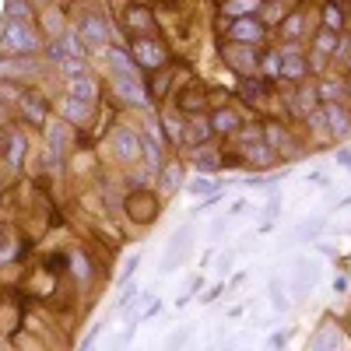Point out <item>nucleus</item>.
I'll use <instances>...</instances> for the list:
<instances>
[{
  "label": "nucleus",
  "instance_id": "obj_27",
  "mask_svg": "<svg viewBox=\"0 0 351 351\" xmlns=\"http://www.w3.org/2000/svg\"><path fill=\"white\" fill-rule=\"evenodd\" d=\"M158 120H162V130H165V141H169V148L172 152H183V123H186V116L180 109H158Z\"/></svg>",
  "mask_w": 351,
  "mask_h": 351
},
{
  "label": "nucleus",
  "instance_id": "obj_5",
  "mask_svg": "<svg viewBox=\"0 0 351 351\" xmlns=\"http://www.w3.org/2000/svg\"><path fill=\"white\" fill-rule=\"evenodd\" d=\"M127 49H130V56H134V64H137L141 74H152V71H158V67H169V60H172L169 46H165L155 32H152V36H134Z\"/></svg>",
  "mask_w": 351,
  "mask_h": 351
},
{
  "label": "nucleus",
  "instance_id": "obj_48",
  "mask_svg": "<svg viewBox=\"0 0 351 351\" xmlns=\"http://www.w3.org/2000/svg\"><path fill=\"white\" fill-rule=\"evenodd\" d=\"M221 291H225V281H218L215 288H208V291H204V295H200V306H211V302L221 295Z\"/></svg>",
  "mask_w": 351,
  "mask_h": 351
},
{
  "label": "nucleus",
  "instance_id": "obj_2",
  "mask_svg": "<svg viewBox=\"0 0 351 351\" xmlns=\"http://www.w3.org/2000/svg\"><path fill=\"white\" fill-rule=\"evenodd\" d=\"M106 88L123 109H137V112L155 109V99H152V92H148V84H144L141 74H109Z\"/></svg>",
  "mask_w": 351,
  "mask_h": 351
},
{
  "label": "nucleus",
  "instance_id": "obj_53",
  "mask_svg": "<svg viewBox=\"0 0 351 351\" xmlns=\"http://www.w3.org/2000/svg\"><path fill=\"white\" fill-rule=\"evenodd\" d=\"M344 291H348V274H337L334 278V295H344Z\"/></svg>",
  "mask_w": 351,
  "mask_h": 351
},
{
  "label": "nucleus",
  "instance_id": "obj_54",
  "mask_svg": "<svg viewBox=\"0 0 351 351\" xmlns=\"http://www.w3.org/2000/svg\"><path fill=\"white\" fill-rule=\"evenodd\" d=\"M267 344H271V348H285V344H288V334H285V330H281V334H271Z\"/></svg>",
  "mask_w": 351,
  "mask_h": 351
},
{
  "label": "nucleus",
  "instance_id": "obj_23",
  "mask_svg": "<svg viewBox=\"0 0 351 351\" xmlns=\"http://www.w3.org/2000/svg\"><path fill=\"white\" fill-rule=\"evenodd\" d=\"M46 155L56 158V162H64L67 158V148H71V123L67 120H46Z\"/></svg>",
  "mask_w": 351,
  "mask_h": 351
},
{
  "label": "nucleus",
  "instance_id": "obj_7",
  "mask_svg": "<svg viewBox=\"0 0 351 351\" xmlns=\"http://www.w3.org/2000/svg\"><path fill=\"white\" fill-rule=\"evenodd\" d=\"M172 109H180L183 116L208 112L211 109V88L204 81H197V77H186V84L172 88Z\"/></svg>",
  "mask_w": 351,
  "mask_h": 351
},
{
  "label": "nucleus",
  "instance_id": "obj_33",
  "mask_svg": "<svg viewBox=\"0 0 351 351\" xmlns=\"http://www.w3.org/2000/svg\"><path fill=\"white\" fill-rule=\"evenodd\" d=\"M92 109H95V102H84V99L67 95L64 99V120L71 127H88V123H92Z\"/></svg>",
  "mask_w": 351,
  "mask_h": 351
},
{
  "label": "nucleus",
  "instance_id": "obj_21",
  "mask_svg": "<svg viewBox=\"0 0 351 351\" xmlns=\"http://www.w3.org/2000/svg\"><path fill=\"white\" fill-rule=\"evenodd\" d=\"M18 109H21V116L28 120V127H46V120H49V99L46 95H39V92H18Z\"/></svg>",
  "mask_w": 351,
  "mask_h": 351
},
{
  "label": "nucleus",
  "instance_id": "obj_30",
  "mask_svg": "<svg viewBox=\"0 0 351 351\" xmlns=\"http://www.w3.org/2000/svg\"><path fill=\"white\" fill-rule=\"evenodd\" d=\"M319 25L330 28V32H344L348 28V8L341 0H324V4H319Z\"/></svg>",
  "mask_w": 351,
  "mask_h": 351
},
{
  "label": "nucleus",
  "instance_id": "obj_38",
  "mask_svg": "<svg viewBox=\"0 0 351 351\" xmlns=\"http://www.w3.org/2000/svg\"><path fill=\"white\" fill-rule=\"evenodd\" d=\"M263 0H221L218 4V18H243V14H256Z\"/></svg>",
  "mask_w": 351,
  "mask_h": 351
},
{
  "label": "nucleus",
  "instance_id": "obj_17",
  "mask_svg": "<svg viewBox=\"0 0 351 351\" xmlns=\"http://www.w3.org/2000/svg\"><path fill=\"white\" fill-rule=\"evenodd\" d=\"M236 92H239V102H243L246 109H260V106H263V99H271L274 81L260 77V74H250V77H239Z\"/></svg>",
  "mask_w": 351,
  "mask_h": 351
},
{
  "label": "nucleus",
  "instance_id": "obj_25",
  "mask_svg": "<svg viewBox=\"0 0 351 351\" xmlns=\"http://www.w3.org/2000/svg\"><path fill=\"white\" fill-rule=\"evenodd\" d=\"M64 92L74 95V99H84V102H99L102 95V84L92 71H84V74H74V77H64Z\"/></svg>",
  "mask_w": 351,
  "mask_h": 351
},
{
  "label": "nucleus",
  "instance_id": "obj_44",
  "mask_svg": "<svg viewBox=\"0 0 351 351\" xmlns=\"http://www.w3.org/2000/svg\"><path fill=\"white\" fill-rule=\"evenodd\" d=\"M141 256H144V253H134V256H130V260L123 263V271H120V274H116V285H127V281L134 278V271L141 267Z\"/></svg>",
  "mask_w": 351,
  "mask_h": 351
},
{
  "label": "nucleus",
  "instance_id": "obj_56",
  "mask_svg": "<svg viewBox=\"0 0 351 351\" xmlns=\"http://www.w3.org/2000/svg\"><path fill=\"white\" fill-rule=\"evenodd\" d=\"M243 211H246V200H243V197H239V200H236V204H232V211H228V218H239V215H243Z\"/></svg>",
  "mask_w": 351,
  "mask_h": 351
},
{
  "label": "nucleus",
  "instance_id": "obj_58",
  "mask_svg": "<svg viewBox=\"0 0 351 351\" xmlns=\"http://www.w3.org/2000/svg\"><path fill=\"white\" fill-rule=\"evenodd\" d=\"M0 243H4V225H0Z\"/></svg>",
  "mask_w": 351,
  "mask_h": 351
},
{
  "label": "nucleus",
  "instance_id": "obj_59",
  "mask_svg": "<svg viewBox=\"0 0 351 351\" xmlns=\"http://www.w3.org/2000/svg\"><path fill=\"white\" fill-rule=\"evenodd\" d=\"M32 4H49V0H32Z\"/></svg>",
  "mask_w": 351,
  "mask_h": 351
},
{
  "label": "nucleus",
  "instance_id": "obj_16",
  "mask_svg": "<svg viewBox=\"0 0 351 351\" xmlns=\"http://www.w3.org/2000/svg\"><path fill=\"white\" fill-rule=\"evenodd\" d=\"M278 39L281 43H306L309 39V8L285 11V18L278 21Z\"/></svg>",
  "mask_w": 351,
  "mask_h": 351
},
{
  "label": "nucleus",
  "instance_id": "obj_35",
  "mask_svg": "<svg viewBox=\"0 0 351 351\" xmlns=\"http://www.w3.org/2000/svg\"><path fill=\"white\" fill-rule=\"evenodd\" d=\"M260 137L267 141L274 152H278L281 144L291 137V130H288V123H285V120H274V116H267V120H260Z\"/></svg>",
  "mask_w": 351,
  "mask_h": 351
},
{
  "label": "nucleus",
  "instance_id": "obj_50",
  "mask_svg": "<svg viewBox=\"0 0 351 351\" xmlns=\"http://www.w3.org/2000/svg\"><path fill=\"white\" fill-rule=\"evenodd\" d=\"M99 334H102V324H92V330H88V334L81 337V348H92V344L99 341Z\"/></svg>",
  "mask_w": 351,
  "mask_h": 351
},
{
  "label": "nucleus",
  "instance_id": "obj_47",
  "mask_svg": "<svg viewBox=\"0 0 351 351\" xmlns=\"http://www.w3.org/2000/svg\"><path fill=\"white\" fill-rule=\"evenodd\" d=\"M334 162H337L341 169H348V172H351V148H348V141H344V144H337V155H334Z\"/></svg>",
  "mask_w": 351,
  "mask_h": 351
},
{
  "label": "nucleus",
  "instance_id": "obj_4",
  "mask_svg": "<svg viewBox=\"0 0 351 351\" xmlns=\"http://www.w3.org/2000/svg\"><path fill=\"white\" fill-rule=\"evenodd\" d=\"M162 193L155 190V186H141V190H130L127 193V200H123V211H127V218L134 221V225H141V228H148V225H155L158 218H162Z\"/></svg>",
  "mask_w": 351,
  "mask_h": 351
},
{
  "label": "nucleus",
  "instance_id": "obj_46",
  "mask_svg": "<svg viewBox=\"0 0 351 351\" xmlns=\"http://www.w3.org/2000/svg\"><path fill=\"white\" fill-rule=\"evenodd\" d=\"M137 295H141V285H130V281H127L123 295L116 299V309H127V306H134V302H137Z\"/></svg>",
  "mask_w": 351,
  "mask_h": 351
},
{
  "label": "nucleus",
  "instance_id": "obj_40",
  "mask_svg": "<svg viewBox=\"0 0 351 351\" xmlns=\"http://www.w3.org/2000/svg\"><path fill=\"white\" fill-rule=\"evenodd\" d=\"M324 228H327V218H306V221L295 225V239L299 243H316Z\"/></svg>",
  "mask_w": 351,
  "mask_h": 351
},
{
  "label": "nucleus",
  "instance_id": "obj_45",
  "mask_svg": "<svg viewBox=\"0 0 351 351\" xmlns=\"http://www.w3.org/2000/svg\"><path fill=\"white\" fill-rule=\"evenodd\" d=\"M278 215H281V193L274 190V193H267V204H263V218L274 221Z\"/></svg>",
  "mask_w": 351,
  "mask_h": 351
},
{
  "label": "nucleus",
  "instance_id": "obj_19",
  "mask_svg": "<svg viewBox=\"0 0 351 351\" xmlns=\"http://www.w3.org/2000/svg\"><path fill=\"white\" fill-rule=\"evenodd\" d=\"M239 152H243V158H246V169H253V172H271V169L278 165V152H274L263 137L243 144Z\"/></svg>",
  "mask_w": 351,
  "mask_h": 351
},
{
  "label": "nucleus",
  "instance_id": "obj_14",
  "mask_svg": "<svg viewBox=\"0 0 351 351\" xmlns=\"http://www.w3.org/2000/svg\"><path fill=\"white\" fill-rule=\"evenodd\" d=\"M186 183V162L183 158H165L162 169L155 172V190L162 193V200H172Z\"/></svg>",
  "mask_w": 351,
  "mask_h": 351
},
{
  "label": "nucleus",
  "instance_id": "obj_13",
  "mask_svg": "<svg viewBox=\"0 0 351 351\" xmlns=\"http://www.w3.org/2000/svg\"><path fill=\"white\" fill-rule=\"evenodd\" d=\"M208 120H211V130H215V137H221V141H232L239 134V127L246 123V116L232 106V102H218V106H211L208 109Z\"/></svg>",
  "mask_w": 351,
  "mask_h": 351
},
{
  "label": "nucleus",
  "instance_id": "obj_52",
  "mask_svg": "<svg viewBox=\"0 0 351 351\" xmlns=\"http://www.w3.org/2000/svg\"><path fill=\"white\" fill-rule=\"evenodd\" d=\"M225 228H228V218H215V221H211V239H218Z\"/></svg>",
  "mask_w": 351,
  "mask_h": 351
},
{
  "label": "nucleus",
  "instance_id": "obj_15",
  "mask_svg": "<svg viewBox=\"0 0 351 351\" xmlns=\"http://www.w3.org/2000/svg\"><path fill=\"white\" fill-rule=\"evenodd\" d=\"M120 25L130 32V39H134V36H152V32H158L155 11H152L148 4H127L123 14H120Z\"/></svg>",
  "mask_w": 351,
  "mask_h": 351
},
{
  "label": "nucleus",
  "instance_id": "obj_24",
  "mask_svg": "<svg viewBox=\"0 0 351 351\" xmlns=\"http://www.w3.org/2000/svg\"><path fill=\"white\" fill-rule=\"evenodd\" d=\"M39 71L36 56H4L0 53V81H32Z\"/></svg>",
  "mask_w": 351,
  "mask_h": 351
},
{
  "label": "nucleus",
  "instance_id": "obj_51",
  "mask_svg": "<svg viewBox=\"0 0 351 351\" xmlns=\"http://www.w3.org/2000/svg\"><path fill=\"white\" fill-rule=\"evenodd\" d=\"M306 183H316V186H327V172H319V169H313V172L306 176Z\"/></svg>",
  "mask_w": 351,
  "mask_h": 351
},
{
  "label": "nucleus",
  "instance_id": "obj_29",
  "mask_svg": "<svg viewBox=\"0 0 351 351\" xmlns=\"http://www.w3.org/2000/svg\"><path fill=\"white\" fill-rule=\"evenodd\" d=\"M4 141H8V148L0 152V155H4V162H8L11 172H18L21 162H25V155H28V137L21 130H11V134H4Z\"/></svg>",
  "mask_w": 351,
  "mask_h": 351
},
{
  "label": "nucleus",
  "instance_id": "obj_3",
  "mask_svg": "<svg viewBox=\"0 0 351 351\" xmlns=\"http://www.w3.org/2000/svg\"><path fill=\"white\" fill-rule=\"evenodd\" d=\"M218 32L225 43H243V46H263L271 28L260 21V14H243V18H218Z\"/></svg>",
  "mask_w": 351,
  "mask_h": 351
},
{
  "label": "nucleus",
  "instance_id": "obj_12",
  "mask_svg": "<svg viewBox=\"0 0 351 351\" xmlns=\"http://www.w3.org/2000/svg\"><path fill=\"white\" fill-rule=\"evenodd\" d=\"M221 60H225L228 71H236V77H250V74H256L260 49L243 46V43H221Z\"/></svg>",
  "mask_w": 351,
  "mask_h": 351
},
{
  "label": "nucleus",
  "instance_id": "obj_39",
  "mask_svg": "<svg viewBox=\"0 0 351 351\" xmlns=\"http://www.w3.org/2000/svg\"><path fill=\"white\" fill-rule=\"evenodd\" d=\"M71 274L77 281H95V260L88 256L84 250H74L71 253Z\"/></svg>",
  "mask_w": 351,
  "mask_h": 351
},
{
  "label": "nucleus",
  "instance_id": "obj_34",
  "mask_svg": "<svg viewBox=\"0 0 351 351\" xmlns=\"http://www.w3.org/2000/svg\"><path fill=\"white\" fill-rule=\"evenodd\" d=\"M256 74L278 84V74H281V53H278V46H260V60H256Z\"/></svg>",
  "mask_w": 351,
  "mask_h": 351
},
{
  "label": "nucleus",
  "instance_id": "obj_20",
  "mask_svg": "<svg viewBox=\"0 0 351 351\" xmlns=\"http://www.w3.org/2000/svg\"><path fill=\"white\" fill-rule=\"evenodd\" d=\"M316 281H319V263L309 260V256H295V267H291V291H295L299 299H306L316 288Z\"/></svg>",
  "mask_w": 351,
  "mask_h": 351
},
{
  "label": "nucleus",
  "instance_id": "obj_32",
  "mask_svg": "<svg viewBox=\"0 0 351 351\" xmlns=\"http://www.w3.org/2000/svg\"><path fill=\"white\" fill-rule=\"evenodd\" d=\"M316 99L319 102H344V77H337V74H319L316 81Z\"/></svg>",
  "mask_w": 351,
  "mask_h": 351
},
{
  "label": "nucleus",
  "instance_id": "obj_37",
  "mask_svg": "<svg viewBox=\"0 0 351 351\" xmlns=\"http://www.w3.org/2000/svg\"><path fill=\"white\" fill-rule=\"evenodd\" d=\"M183 190L197 200V197H208V193H215V190H221V183L215 180V172H197L193 180H186L183 183Z\"/></svg>",
  "mask_w": 351,
  "mask_h": 351
},
{
  "label": "nucleus",
  "instance_id": "obj_36",
  "mask_svg": "<svg viewBox=\"0 0 351 351\" xmlns=\"http://www.w3.org/2000/svg\"><path fill=\"white\" fill-rule=\"evenodd\" d=\"M337 46H341V32H330V28H324V25H319L316 32H313V39H309V49H316V53H327L330 60H334Z\"/></svg>",
  "mask_w": 351,
  "mask_h": 351
},
{
  "label": "nucleus",
  "instance_id": "obj_11",
  "mask_svg": "<svg viewBox=\"0 0 351 351\" xmlns=\"http://www.w3.org/2000/svg\"><path fill=\"white\" fill-rule=\"evenodd\" d=\"M341 344H348V334L341 327V319H334L330 313L316 324V330L306 341V351H337Z\"/></svg>",
  "mask_w": 351,
  "mask_h": 351
},
{
  "label": "nucleus",
  "instance_id": "obj_31",
  "mask_svg": "<svg viewBox=\"0 0 351 351\" xmlns=\"http://www.w3.org/2000/svg\"><path fill=\"white\" fill-rule=\"evenodd\" d=\"M162 162H165V144H158L152 134L141 130V165L148 169V172H158Z\"/></svg>",
  "mask_w": 351,
  "mask_h": 351
},
{
  "label": "nucleus",
  "instance_id": "obj_43",
  "mask_svg": "<svg viewBox=\"0 0 351 351\" xmlns=\"http://www.w3.org/2000/svg\"><path fill=\"white\" fill-rule=\"evenodd\" d=\"M56 71H60V77H74V74H84L88 64H84V56H64V60L56 64Z\"/></svg>",
  "mask_w": 351,
  "mask_h": 351
},
{
  "label": "nucleus",
  "instance_id": "obj_41",
  "mask_svg": "<svg viewBox=\"0 0 351 351\" xmlns=\"http://www.w3.org/2000/svg\"><path fill=\"white\" fill-rule=\"evenodd\" d=\"M267 295H271V306H274L278 313H288V309H291V299H288V285H285L281 278H271V281H267Z\"/></svg>",
  "mask_w": 351,
  "mask_h": 351
},
{
  "label": "nucleus",
  "instance_id": "obj_9",
  "mask_svg": "<svg viewBox=\"0 0 351 351\" xmlns=\"http://www.w3.org/2000/svg\"><path fill=\"white\" fill-rule=\"evenodd\" d=\"M109 152L123 169L137 165L141 162V130L130 123H116V130L109 134Z\"/></svg>",
  "mask_w": 351,
  "mask_h": 351
},
{
  "label": "nucleus",
  "instance_id": "obj_26",
  "mask_svg": "<svg viewBox=\"0 0 351 351\" xmlns=\"http://www.w3.org/2000/svg\"><path fill=\"white\" fill-rule=\"evenodd\" d=\"M204 141H215V130H211L208 112L186 116V123H183V152H186V148H197V144H204Z\"/></svg>",
  "mask_w": 351,
  "mask_h": 351
},
{
  "label": "nucleus",
  "instance_id": "obj_1",
  "mask_svg": "<svg viewBox=\"0 0 351 351\" xmlns=\"http://www.w3.org/2000/svg\"><path fill=\"white\" fill-rule=\"evenodd\" d=\"M43 43L46 39L36 21H18V18L0 21V53L4 56H39Z\"/></svg>",
  "mask_w": 351,
  "mask_h": 351
},
{
  "label": "nucleus",
  "instance_id": "obj_42",
  "mask_svg": "<svg viewBox=\"0 0 351 351\" xmlns=\"http://www.w3.org/2000/svg\"><path fill=\"white\" fill-rule=\"evenodd\" d=\"M4 18L36 21V4H32V0H4Z\"/></svg>",
  "mask_w": 351,
  "mask_h": 351
},
{
  "label": "nucleus",
  "instance_id": "obj_57",
  "mask_svg": "<svg viewBox=\"0 0 351 351\" xmlns=\"http://www.w3.org/2000/svg\"><path fill=\"white\" fill-rule=\"evenodd\" d=\"M228 263H232V253H225V256L218 260V271H221V274H228Z\"/></svg>",
  "mask_w": 351,
  "mask_h": 351
},
{
  "label": "nucleus",
  "instance_id": "obj_55",
  "mask_svg": "<svg viewBox=\"0 0 351 351\" xmlns=\"http://www.w3.org/2000/svg\"><path fill=\"white\" fill-rule=\"evenodd\" d=\"M243 281H246V271H239V274H232V281L225 285V291H232V288H239Z\"/></svg>",
  "mask_w": 351,
  "mask_h": 351
},
{
  "label": "nucleus",
  "instance_id": "obj_18",
  "mask_svg": "<svg viewBox=\"0 0 351 351\" xmlns=\"http://www.w3.org/2000/svg\"><path fill=\"white\" fill-rule=\"evenodd\" d=\"M324 116H327V130L334 144L351 141V106L348 102H324Z\"/></svg>",
  "mask_w": 351,
  "mask_h": 351
},
{
  "label": "nucleus",
  "instance_id": "obj_22",
  "mask_svg": "<svg viewBox=\"0 0 351 351\" xmlns=\"http://www.w3.org/2000/svg\"><path fill=\"white\" fill-rule=\"evenodd\" d=\"M186 165H193L197 172H221V148L215 141H204L197 148H186Z\"/></svg>",
  "mask_w": 351,
  "mask_h": 351
},
{
  "label": "nucleus",
  "instance_id": "obj_8",
  "mask_svg": "<svg viewBox=\"0 0 351 351\" xmlns=\"http://www.w3.org/2000/svg\"><path fill=\"white\" fill-rule=\"evenodd\" d=\"M306 43H278V53H281V74H278V84H299L309 77V60H306Z\"/></svg>",
  "mask_w": 351,
  "mask_h": 351
},
{
  "label": "nucleus",
  "instance_id": "obj_28",
  "mask_svg": "<svg viewBox=\"0 0 351 351\" xmlns=\"http://www.w3.org/2000/svg\"><path fill=\"white\" fill-rule=\"evenodd\" d=\"M102 53H106V64H109V71H112V74H141L127 46H116V43H109ZM141 77H144V74H141Z\"/></svg>",
  "mask_w": 351,
  "mask_h": 351
},
{
  "label": "nucleus",
  "instance_id": "obj_49",
  "mask_svg": "<svg viewBox=\"0 0 351 351\" xmlns=\"http://www.w3.org/2000/svg\"><path fill=\"white\" fill-rule=\"evenodd\" d=\"M186 341H190V327H180V330L169 337V348H183Z\"/></svg>",
  "mask_w": 351,
  "mask_h": 351
},
{
  "label": "nucleus",
  "instance_id": "obj_10",
  "mask_svg": "<svg viewBox=\"0 0 351 351\" xmlns=\"http://www.w3.org/2000/svg\"><path fill=\"white\" fill-rule=\"evenodd\" d=\"M77 36H81V43L88 46V49H106L109 46V39H112V25H109V18L102 14V11H84V14H77Z\"/></svg>",
  "mask_w": 351,
  "mask_h": 351
},
{
  "label": "nucleus",
  "instance_id": "obj_6",
  "mask_svg": "<svg viewBox=\"0 0 351 351\" xmlns=\"http://www.w3.org/2000/svg\"><path fill=\"white\" fill-rule=\"evenodd\" d=\"M190 250H193V225H190V221H183V225L169 236V243H165V250H162L158 274H162V278H165V274H176V271H180L183 263H186Z\"/></svg>",
  "mask_w": 351,
  "mask_h": 351
}]
</instances>
